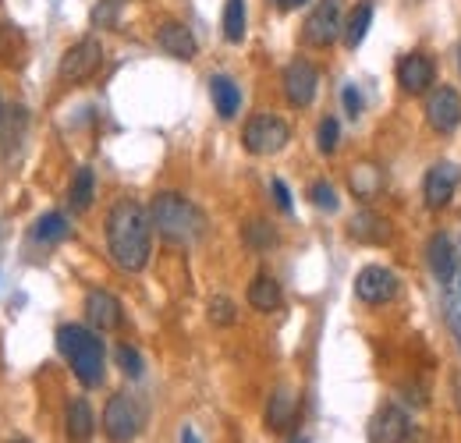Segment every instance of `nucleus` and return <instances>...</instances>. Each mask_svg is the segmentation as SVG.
<instances>
[{
    "label": "nucleus",
    "mask_w": 461,
    "mask_h": 443,
    "mask_svg": "<svg viewBox=\"0 0 461 443\" xmlns=\"http://www.w3.org/2000/svg\"><path fill=\"white\" fill-rule=\"evenodd\" d=\"M107 252L117 270L139 274L149 263L153 252V223L149 210H142L135 199H117L107 213Z\"/></svg>",
    "instance_id": "f257e3e1"
},
{
    "label": "nucleus",
    "mask_w": 461,
    "mask_h": 443,
    "mask_svg": "<svg viewBox=\"0 0 461 443\" xmlns=\"http://www.w3.org/2000/svg\"><path fill=\"white\" fill-rule=\"evenodd\" d=\"M149 223L171 245H195L206 234L203 210L192 199L177 195V192H157L153 195V203H149Z\"/></svg>",
    "instance_id": "f03ea898"
},
{
    "label": "nucleus",
    "mask_w": 461,
    "mask_h": 443,
    "mask_svg": "<svg viewBox=\"0 0 461 443\" xmlns=\"http://www.w3.org/2000/svg\"><path fill=\"white\" fill-rule=\"evenodd\" d=\"M58 351L82 387L93 390L104 384V340L96 337V330L82 323H64L58 327Z\"/></svg>",
    "instance_id": "7ed1b4c3"
},
{
    "label": "nucleus",
    "mask_w": 461,
    "mask_h": 443,
    "mask_svg": "<svg viewBox=\"0 0 461 443\" xmlns=\"http://www.w3.org/2000/svg\"><path fill=\"white\" fill-rule=\"evenodd\" d=\"M291 142V128L285 117L277 113H256L245 121L241 128V146L252 153V157H274L281 153Z\"/></svg>",
    "instance_id": "20e7f679"
},
{
    "label": "nucleus",
    "mask_w": 461,
    "mask_h": 443,
    "mask_svg": "<svg viewBox=\"0 0 461 443\" xmlns=\"http://www.w3.org/2000/svg\"><path fill=\"white\" fill-rule=\"evenodd\" d=\"M100 64H104V43L96 40V36H86V40H78V43H71L64 57H60V82H68V86H78V82H86V78H93L96 71H100Z\"/></svg>",
    "instance_id": "39448f33"
},
{
    "label": "nucleus",
    "mask_w": 461,
    "mask_h": 443,
    "mask_svg": "<svg viewBox=\"0 0 461 443\" xmlns=\"http://www.w3.org/2000/svg\"><path fill=\"white\" fill-rule=\"evenodd\" d=\"M142 429V404L131 393H114L104 408V433L114 443H131Z\"/></svg>",
    "instance_id": "423d86ee"
},
{
    "label": "nucleus",
    "mask_w": 461,
    "mask_h": 443,
    "mask_svg": "<svg viewBox=\"0 0 461 443\" xmlns=\"http://www.w3.org/2000/svg\"><path fill=\"white\" fill-rule=\"evenodd\" d=\"M302 36H305V43L309 47H330L338 36H345V22H341V0H320L312 11H309V18H305V25H302Z\"/></svg>",
    "instance_id": "0eeeda50"
},
{
    "label": "nucleus",
    "mask_w": 461,
    "mask_h": 443,
    "mask_svg": "<svg viewBox=\"0 0 461 443\" xmlns=\"http://www.w3.org/2000/svg\"><path fill=\"white\" fill-rule=\"evenodd\" d=\"M398 291H402V280L387 267H366L355 277V298L366 305H387L398 298Z\"/></svg>",
    "instance_id": "6e6552de"
},
{
    "label": "nucleus",
    "mask_w": 461,
    "mask_h": 443,
    "mask_svg": "<svg viewBox=\"0 0 461 443\" xmlns=\"http://www.w3.org/2000/svg\"><path fill=\"white\" fill-rule=\"evenodd\" d=\"M369 443H408L411 437V419L398 404H380L366 426Z\"/></svg>",
    "instance_id": "1a4fd4ad"
},
{
    "label": "nucleus",
    "mask_w": 461,
    "mask_h": 443,
    "mask_svg": "<svg viewBox=\"0 0 461 443\" xmlns=\"http://www.w3.org/2000/svg\"><path fill=\"white\" fill-rule=\"evenodd\" d=\"M316 89H320V71H316V64H309V60H291L288 68H285V96H288V104L294 111H305L312 100H316Z\"/></svg>",
    "instance_id": "9d476101"
},
{
    "label": "nucleus",
    "mask_w": 461,
    "mask_h": 443,
    "mask_svg": "<svg viewBox=\"0 0 461 443\" xmlns=\"http://www.w3.org/2000/svg\"><path fill=\"white\" fill-rule=\"evenodd\" d=\"M426 121L437 135H451L461 124V96L451 86H437L426 100Z\"/></svg>",
    "instance_id": "9b49d317"
},
{
    "label": "nucleus",
    "mask_w": 461,
    "mask_h": 443,
    "mask_svg": "<svg viewBox=\"0 0 461 443\" xmlns=\"http://www.w3.org/2000/svg\"><path fill=\"white\" fill-rule=\"evenodd\" d=\"M458 167L455 164H433L426 170V181H422V199H426V206L429 210H444L451 199H455V192H458Z\"/></svg>",
    "instance_id": "f8f14e48"
},
{
    "label": "nucleus",
    "mask_w": 461,
    "mask_h": 443,
    "mask_svg": "<svg viewBox=\"0 0 461 443\" xmlns=\"http://www.w3.org/2000/svg\"><path fill=\"white\" fill-rule=\"evenodd\" d=\"M86 320L93 323V330H100V333L117 330V327L124 323L121 302H117L111 291H104V287L89 291V294H86Z\"/></svg>",
    "instance_id": "ddd939ff"
},
{
    "label": "nucleus",
    "mask_w": 461,
    "mask_h": 443,
    "mask_svg": "<svg viewBox=\"0 0 461 443\" xmlns=\"http://www.w3.org/2000/svg\"><path fill=\"white\" fill-rule=\"evenodd\" d=\"M426 263H429V270H433V277H437L440 287H447L455 280V274H458V252H455V245H451V238L444 231H437L426 241Z\"/></svg>",
    "instance_id": "4468645a"
},
{
    "label": "nucleus",
    "mask_w": 461,
    "mask_h": 443,
    "mask_svg": "<svg viewBox=\"0 0 461 443\" xmlns=\"http://www.w3.org/2000/svg\"><path fill=\"white\" fill-rule=\"evenodd\" d=\"M398 86L404 93H429V86H437V64L426 54H408L398 64Z\"/></svg>",
    "instance_id": "2eb2a0df"
},
{
    "label": "nucleus",
    "mask_w": 461,
    "mask_h": 443,
    "mask_svg": "<svg viewBox=\"0 0 461 443\" xmlns=\"http://www.w3.org/2000/svg\"><path fill=\"white\" fill-rule=\"evenodd\" d=\"M157 47L174 60H195V54H199V43H195L192 29L181 25V22H164L157 29Z\"/></svg>",
    "instance_id": "dca6fc26"
},
{
    "label": "nucleus",
    "mask_w": 461,
    "mask_h": 443,
    "mask_svg": "<svg viewBox=\"0 0 461 443\" xmlns=\"http://www.w3.org/2000/svg\"><path fill=\"white\" fill-rule=\"evenodd\" d=\"M64 433L71 443H89L96 433V419H93V408L86 397H71L68 408H64Z\"/></svg>",
    "instance_id": "f3484780"
},
{
    "label": "nucleus",
    "mask_w": 461,
    "mask_h": 443,
    "mask_svg": "<svg viewBox=\"0 0 461 443\" xmlns=\"http://www.w3.org/2000/svg\"><path fill=\"white\" fill-rule=\"evenodd\" d=\"M348 234L358 245H387L391 241V223L384 221L380 213H373V210H358L348 223Z\"/></svg>",
    "instance_id": "a211bd4d"
},
{
    "label": "nucleus",
    "mask_w": 461,
    "mask_h": 443,
    "mask_svg": "<svg viewBox=\"0 0 461 443\" xmlns=\"http://www.w3.org/2000/svg\"><path fill=\"white\" fill-rule=\"evenodd\" d=\"M294 415H298V397H294V390L277 387L270 393V401H267V426H270L274 433H285V429L294 426Z\"/></svg>",
    "instance_id": "6ab92c4d"
},
{
    "label": "nucleus",
    "mask_w": 461,
    "mask_h": 443,
    "mask_svg": "<svg viewBox=\"0 0 461 443\" xmlns=\"http://www.w3.org/2000/svg\"><path fill=\"white\" fill-rule=\"evenodd\" d=\"M281 302H285V291H281L277 277H270V274H256L252 277V284H249V305L256 312H277Z\"/></svg>",
    "instance_id": "aec40b11"
},
{
    "label": "nucleus",
    "mask_w": 461,
    "mask_h": 443,
    "mask_svg": "<svg viewBox=\"0 0 461 443\" xmlns=\"http://www.w3.org/2000/svg\"><path fill=\"white\" fill-rule=\"evenodd\" d=\"M210 100H213V107H217V113L224 121L238 117V111H241V89H238V82L228 78V75H213L210 78Z\"/></svg>",
    "instance_id": "412c9836"
},
{
    "label": "nucleus",
    "mask_w": 461,
    "mask_h": 443,
    "mask_svg": "<svg viewBox=\"0 0 461 443\" xmlns=\"http://www.w3.org/2000/svg\"><path fill=\"white\" fill-rule=\"evenodd\" d=\"M93 199H96V174H93V167H78L75 170V181L68 188V206L75 213H86L93 206Z\"/></svg>",
    "instance_id": "4be33fe9"
},
{
    "label": "nucleus",
    "mask_w": 461,
    "mask_h": 443,
    "mask_svg": "<svg viewBox=\"0 0 461 443\" xmlns=\"http://www.w3.org/2000/svg\"><path fill=\"white\" fill-rule=\"evenodd\" d=\"M71 234V227H68V217L64 213H43L36 227H32V241H40V245H60L64 238Z\"/></svg>",
    "instance_id": "5701e85b"
},
{
    "label": "nucleus",
    "mask_w": 461,
    "mask_h": 443,
    "mask_svg": "<svg viewBox=\"0 0 461 443\" xmlns=\"http://www.w3.org/2000/svg\"><path fill=\"white\" fill-rule=\"evenodd\" d=\"M241 241L252 249V252H267V249H274L281 238H277V231H274V223L267 221H249L241 227Z\"/></svg>",
    "instance_id": "b1692460"
},
{
    "label": "nucleus",
    "mask_w": 461,
    "mask_h": 443,
    "mask_svg": "<svg viewBox=\"0 0 461 443\" xmlns=\"http://www.w3.org/2000/svg\"><path fill=\"white\" fill-rule=\"evenodd\" d=\"M369 25H373V4H358V7L351 11L348 25H345V47L348 50H355V47L366 40Z\"/></svg>",
    "instance_id": "393cba45"
},
{
    "label": "nucleus",
    "mask_w": 461,
    "mask_h": 443,
    "mask_svg": "<svg viewBox=\"0 0 461 443\" xmlns=\"http://www.w3.org/2000/svg\"><path fill=\"white\" fill-rule=\"evenodd\" d=\"M224 40L228 43L245 40V0H228L224 4Z\"/></svg>",
    "instance_id": "a878e982"
},
{
    "label": "nucleus",
    "mask_w": 461,
    "mask_h": 443,
    "mask_svg": "<svg viewBox=\"0 0 461 443\" xmlns=\"http://www.w3.org/2000/svg\"><path fill=\"white\" fill-rule=\"evenodd\" d=\"M124 4H128V0H96V7H93V14H89L93 29H114L121 11H124Z\"/></svg>",
    "instance_id": "bb28decb"
},
{
    "label": "nucleus",
    "mask_w": 461,
    "mask_h": 443,
    "mask_svg": "<svg viewBox=\"0 0 461 443\" xmlns=\"http://www.w3.org/2000/svg\"><path fill=\"white\" fill-rule=\"evenodd\" d=\"M117 358V369L128 376V380H142V373H146V362H142V355L131 348V344H121L114 351Z\"/></svg>",
    "instance_id": "cd10ccee"
},
{
    "label": "nucleus",
    "mask_w": 461,
    "mask_h": 443,
    "mask_svg": "<svg viewBox=\"0 0 461 443\" xmlns=\"http://www.w3.org/2000/svg\"><path fill=\"white\" fill-rule=\"evenodd\" d=\"M351 188H355L358 199H369L380 188V170L376 167H355L351 170Z\"/></svg>",
    "instance_id": "c85d7f7f"
},
{
    "label": "nucleus",
    "mask_w": 461,
    "mask_h": 443,
    "mask_svg": "<svg viewBox=\"0 0 461 443\" xmlns=\"http://www.w3.org/2000/svg\"><path fill=\"white\" fill-rule=\"evenodd\" d=\"M309 203L316 210H323V213H334L338 210V188L330 181H312L309 185Z\"/></svg>",
    "instance_id": "c756f323"
},
{
    "label": "nucleus",
    "mask_w": 461,
    "mask_h": 443,
    "mask_svg": "<svg viewBox=\"0 0 461 443\" xmlns=\"http://www.w3.org/2000/svg\"><path fill=\"white\" fill-rule=\"evenodd\" d=\"M338 142H341V124H338V117H323L320 121V128H316V146H320V153H334L338 149Z\"/></svg>",
    "instance_id": "7c9ffc66"
},
{
    "label": "nucleus",
    "mask_w": 461,
    "mask_h": 443,
    "mask_svg": "<svg viewBox=\"0 0 461 443\" xmlns=\"http://www.w3.org/2000/svg\"><path fill=\"white\" fill-rule=\"evenodd\" d=\"M210 320H213L217 327H230V323L238 320L234 302H230V298H224V294H221V298H213V302H210Z\"/></svg>",
    "instance_id": "2f4dec72"
},
{
    "label": "nucleus",
    "mask_w": 461,
    "mask_h": 443,
    "mask_svg": "<svg viewBox=\"0 0 461 443\" xmlns=\"http://www.w3.org/2000/svg\"><path fill=\"white\" fill-rule=\"evenodd\" d=\"M444 316H447V327H451V333H455V340H458V348H461V302L458 298H447V302H444Z\"/></svg>",
    "instance_id": "473e14b6"
},
{
    "label": "nucleus",
    "mask_w": 461,
    "mask_h": 443,
    "mask_svg": "<svg viewBox=\"0 0 461 443\" xmlns=\"http://www.w3.org/2000/svg\"><path fill=\"white\" fill-rule=\"evenodd\" d=\"M270 192H274V203H277V210H285V213H291V210H294L288 185H285L281 177H274V181H270Z\"/></svg>",
    "instance_id": "72a5a7b5"
},
{
    "label": "nucleus",
    "mask_w": 461,
    "mask_h": 443,
    "mask_svg": "<svg viewBox=\"0 0 461 443\" xmlns=\"http://www.w3.org/2000/svg\"><path fill=\"white\" fill-rule=\"evenodd\" d=\"M341 100H345V113H348V117H358V113H362V96H358V86H345Z\"/></svg>",
    "instance_id": "f704fd0d"
},
{
    "label": "nucleus",
    "mask_w": 461,
    "mask_h": 443,
    "mask_svg": "<svg viewBox=\"0 0 461 443\" xmlns=\"http://www.w3.org/2000/svg\"><path fill=\"white\" fill-rule=\"evenodd\" d=\"M181 443H199V437H195V429H192V426H185V429H181Z\"/></svg>",
    "instance_id": "c9c22d12"
},
{
    "label": "nucleus",
    "mask_w": 461,
    "mask_h": 443,
    "mask_svg": "<svg viewBox=\"0 0 461 443\" xmlns=\"http://www.w3.org/2000/svg\"><path fill=\"white\" fill-rule=\"evenodd\" d=\"M277 4H281L285 11H291V7H298V4H305V0H277Z\"/></svg>",
    "instance_id": "e433bc0d"
},
{
    "label": "nucleus",
    "mask_w": 461,
    "mask_h": 443,
    "mask_svg": "<svg viewBox=\"0 0 461 443\" xmlns=\"http://www.w3.org/2000/svg\"><path fill=\"white\" fill-rule=\"evenodd\" d=\"M291 443H309V440H302V437H294V440H291Z\"/></svg>",
    "instance_id": "4c0bfd02"
},
{
    "label": "nucleus",
    "mask_w": 461,
    "mask_h": 443,
    "mask_svg": "<svg viewBox=\"0 0 461 443\" xmlns=\"http://www.w3.org/2000/svg\"><path fill=\"white\" fill-rule=\"evenodd\" d=\"M458 68H461V47H458Z\"/></svg>",
    "instance_id": "58836bf2"
},
{
    "label": "nucleus",
    "mask_w": 461,
    "mask_h": 443,
    "mask_svg": "<svg viewBox=\"0 0 461 443\" xmlns=\"http://www.w3.org/2000/svg\"><path fill=\"white\" fill-rule=\"evenodd\" d=\"M458 393H461V376H458Z\"/></svg>",
    "instance_id": "ea45409f"
},
{
    "label": "nucleus",
    "mask_w": 461,
    "mask_h": 443,
    "mask_svg": "<svg viewBox=\"0 0 461 443\" xmlns=\"http://www.w3.org/2000/svg\"><path fill=\"white\" fill-rule=\"evenodd\" d=\"M14 443H25V440H14Z\"/></svg>",
    "instance_id": "a19ab883"
}]
</instances>
